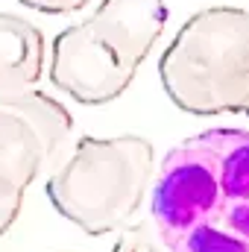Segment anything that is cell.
I'll return each instance as SVG.
<instances>
[{"label":"cell","instance_id":"cell-1","mask_svg":"<svg viewBox=\"0 0 249 252\" xmlns=\"http://www.w3.org/2000/svg\"><path fill=\"white\" fill-rule=\"evenodd\" d=\"M150 208L167 252H249V132L220 126L176 144Z\"/></svg>","mask_w":249,"mask_h":252},{"label":"cell","instance_id":"cell-2","mask_svg":"<svg viewBox=\"0 0 249 252\" xmlns=\"http://www.w3.org/2000/svg\"><path fill=\"white\" fill-rule=\"evenodd\" d=\"M176 109L196 118H249V9L211 6L190 15L158 59Z\"/></svg>","mask_w":249,"mask_h":252},{"label":"cell","instance_id":"cell-3","mask_svg":"<svg viewBox=\"0 0 249 252\" xmlns=\"http://www.w3.org/2000/svg\"><path fill=\"white\" fill-rule=\"evenodd\" d=\"M156 173V150L141 135L76 141L47 179L50 205L91 238L132 226Z\"/></svg>","mask_w":249,"mask_h":252},{"label":"cell","instance_id":"cell-4","mask_svg":"<svg viewBox=\"0 0 249 252\" xmlns=\"http://www.w3.org/2000/svg\"><path fill=\"white\" fill-rule=\"evenodd\" d=\"M70 132V112L38 88L0 97V238L18 220L27 188L56 170Z\"/></svg>","mask_w":249,"mask_h":252},{"label":"cell","instance_id":"cell-5","mask_svg":"<svg viewBox=\"0 0 249 252\" xmlns=\"http://www.w3.org/2000/svg\"><path fill=\"white\" fill-rule=\"evenodd\" d=\"M135 73L112 47H106L88 24H70L53 38L50 82L82 106H106L132 85Z\"/></svg>","mask_w":249,"mask_h":252},{"label":"cell","instance_id":"cell-6","mask_svg":"<svg viewBox=\"0 0 249 252\" xmlns=\"http://www.w3.org/2000/svg\"><path fill=\"white\" fill-rule=\"evenodd\" d=\"M88 30L112 47L121 62L138 73L147 62L156 41L167 24V3L164 0H100L94 15L85 21Z\"/></svg>","mask_w":249,"mask_h":252},{"label":"cell","instance_id":"cell-7","mask_svg":"<svg viewBox=\"0 0 249 252\" xmlns=\"http://www.w3.org/2000/svg\"><path fill=\"white\" fill-rule=\"evenodd\" d=\"M41 30L12 12H0V97L32 91L44 73Z\"/></svg>","mask_w":249,"mask_h":252},{"label":"cell","instance_id":"cell-8","mask_svg":"<svg viewBox=\"0 0 249 252\" xmlns=\"http://www.w3.org/2000/svg\"><path fill=\"white\" fill-rule=\"evenodd\" d=\"M112 252H167L150 223H132L118 235Z\"/></svg>","mask_w":249,"mask_h":252},{"label":"cell","instance_id":"cell-9","mask_svg":"<svg viewBox=\"0 0 249 252\" xmlns=\"http://www.w3.org/2000/svg\"><path fill=\"white\" fill-rule=\"evenodd\" d=\"M18 3L27 6V9L44 12V15H70V12L85 9L91 0H18Z\"/></svg>","mask_w":249,"mask_h":252}]
</instances>
